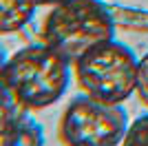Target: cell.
<instances>
[{
	"label": "cell",
	"instance_id": "9",
	"mask_svg": "<svg viewBox=\"0 0 148 146\" xmlns=\"http://www.w3.org/2000/svg\"><path fill=\"white\" fill-rule=\"evenodd\" d=\"M135 95L139 97V102L148 109V53L139 58V67H137V86Z\"/></svg>",
	"mask_w": 148,
	"mask_h": 146
},
{
	"label": "cell",
	"instance_id": "1",
	"mask_svg": "<svg viewBox=\"0 0 148 146\" xmlns=\"http://www.w3.org/2000/svg\"><path fill=\"white\" fill-rule=\"evenodd\" d=\"M0 82L27 111L56 104L69 89L71 62L47 44H29L7 58Z\"/></svg>",
	"mask_w": 148,
	"mask_h": 146
},
{
	"label": "cell",
	"instance_id": "8",
	"mask_svg": "<svg viewBox=\"0 0 148 146\" xmlns=\"http://www.w3.org/2000/svg\"><path fill=\"white\" fill-rule=\"evenodd\" d=\"M119 146H148V113L130 122Z\"/></svg>",
	"mask_w": 148,
	"mask_h": 146
},
{
	"label": "cell",
	"instance_id": "2",
	"mask_svg": "<svg viewBox=\"0 0 148 146\" xmlns=\"http://www.w3.org/2000/svg\"><path fill=\"white\" fill-rule=\"evenodd\" d=\"M113 38L115 20L99 0H64L47 13L42 22V42L71 64Z\"/></svg>",
	"mask_w": 148,
	"mask_h": 146
},
{
	"label": "cell",
	"instance_id": "7",
	"mask_svg": "<svg viewBox=\"0 0 148 146\" xmlns=\"http://www.w3.org/2000/svg\"><path fill=\"white\" fill-rule=\"evenodd\" d=\"M22 111H27V109H22V104L13 97V93L0 82V137L5 135V131L11 126V122Z\"/></svg>",
	"mask_w": 148,
	"mask_h": 146
},
{
	"label": "cell",
	"instance_id": "3",
	"mask_svg": "<svg viewBox=\"0 0 148 146\" xmlns=\"http://www.w3.org/2000/svg\"><path fill=\"white\" fill-rule=\"evenodd\" d=\"M139 60L126 44L106 40L73 62L75 82L82 93L108 104L126 102L137 86Z\"/></svg>",
	"mask_w": 148,
	"mask_h": 146
},
{
	"label": "cell",
	"instance_id": "11",
	"mask_svg": "<svg viewBox=\"0 0 148 146\" xmlns=\"http://www.w3.org/2000/svg\"><path fill=\"white\" fill-rule=\"evenodd\" d=\"M5 62H7V55H5V49L0 47V75H2V69H5Z\"/></svg>",
	"mask_w": 148,
	"mask_h": 146
},
{
	"label": "cell",
	"instance_id": "10",
	"mask_svg": "<svg viewBox=\"0 0 148 146\" xmlns=\"http://www.w3.org/2000/svg\"><path fill=\"white\" fill-rule=\"evenodd\" d=\"M60 2H64V0H38L40 7H56V5H60Z\"/></svg>",
	"mask_w": 148,
	"mask_h": 146
},
{
	"label": "cell",
	"instance_id": "6",
	"mask_svg": "<svg viewBox=\"0 0 148 146\" xmlns=\"http://www.w3.org/2000/svg\"><path fill=\"white\" fill-rule=\"evenodd\" d=\"M38 7V0H0V36L27 27Z\"/></svg>",
	"mask_w": 148,
	"mask_h": 146
},
{
	"label": "cell",
	"instance_id": "4",
	"mask_svg": "<svg viewBox=\"0 0 148 146\" xmlns=\"http://www.w3.org/2000/svg\"><path fill=\"white\" fill-rule=\"evenodd\" d=\"M128 128V115L119 104H108L91 95L69 102L60 122L62 146H119Z\"/></svg>",
	"mask_w": 148,
	"mask_h": 146
},
{
	"label": "cell",
	"instance_id": "5",
	"mask_svg": "<svg viewBox=\"0 0 148 146\" xmlns=\"http://www.w3.org/2000/svg\"><path fill=\"white\" fill-rule=\"evenodd\" d=\"M0 146H44V131L33 117L22 111L0 137Z\"/></svg>",
	"mask_w": 148,
	"mask_h": 146
}]
</instances>
